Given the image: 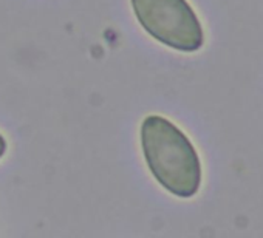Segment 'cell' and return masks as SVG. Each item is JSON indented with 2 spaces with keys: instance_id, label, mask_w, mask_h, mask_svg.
Returning <instances> with one entry per match:
<instances>
[{
  "instance_id": "obj_2",
  "label": "cell",
  "mask_w": 263,
  "mask_h": 238,
  "mask_svg": "<svg viewBox=\"0 0 263 238\" xmlns=\"http://www.w3.org/2000/svg\"><path fill=\"white\" fill-rule=\"evenodd\" d=\"M130 5L141 28L157 42L181 53L203 48L204 30L187 0H130Z\"/></svg>"
},
{
  "instance_id": "obj_3",
  "label": "cell",
  "mask_w": 263,
  "mask_h": 238,
  "mask_svg": "<svg viewBox=\"0 0 263 238\" xmlns=\"http://www.w3.org/2000/svg\"><path fill=\"white\" fill-rule=\"evenodd\" d=\"M7 150H8V143H7L5 136H4L2 133H0V160H2V158L5 156Z\"/></svg>"
},
{
  "instance_id": "obj_1",
  "label": "cell",
  "mask_w": 263,
  "mask_h": 238,
  "mask_svg": "<svg viewBox=\"0 0 263 238\" xmlns=\"http://www.w3.org/2000/svg\"><path fill=\"white\" fill-rule=\"evenodd\" d=\"M140 144L154 180L178 198L200 192L203 166L189 136L161 114H149L140 127Z\"/></svg>"
}]
</instances>
